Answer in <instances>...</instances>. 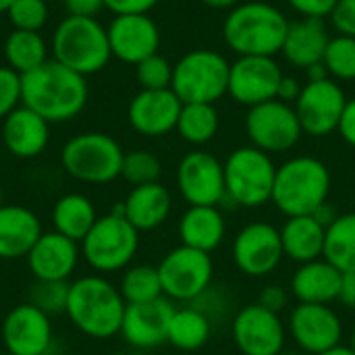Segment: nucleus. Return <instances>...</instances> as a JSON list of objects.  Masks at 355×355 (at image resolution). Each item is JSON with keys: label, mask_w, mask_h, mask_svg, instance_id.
<instances>
[{"label": "nucleus", "mask_w": 355, "mask_h": 355, "mask_svg": "<svg viewBox=\"0 0 355 355\" xmlns=\"http://www.w3.org/2000/svg\"><path fill=\"white\" fill-rule=\"evenodd\" d=\"M87 98L89 87L85 77L54 58L21 75V104L44 116L50 125L81 114Z\"/></svg>", "instance_id": "f257e3e1"}, {"label": "nucleus", "mask_w": 355, "mask_h": 355, "mask_svg": "<svg viewBox=\"0 0 355 355\" xmlns=\"http://www.w3.org/2000/svg\"><path fill=\"white\" fill-rule=\"evenodd\" d=\"M289 19L270 2H239L223 21V40L237 56L281 54Z\"/></svg>", "instance_id": "f03ea898"}, {"label": "nucleus", "mask_w": 355, "mask_h": 355, "mask_svg": "<svg viewBox=\"0 0 355 355\" xmlns=\"http://www.w3.org/2000/svg\"><path fill=\"white\" fill-rule=\"evenodd\" d=\"M125 300L108 279L87 275L69 285L64 314L73 327L89 339H112L121 333L125 316Z\"/></svg>", "instance_id": "7ed1b4c3"}, {"label": "nucleus", "mask_w": 355, "mask_h": 355, "mask_svg": "<svg viewBox=\"0 0 355 355\" xmlns=\"http://www.w3.org/2000/svg\"><path fill=\"white\" fill-rule=\"evenodd\" d=\"M331 187V171L320 158L293 156L277 166L270 202L287 218L308 216L329 202Z\"/></svg>", "instance_id": "20e7f679"}, {"label": "nucleus", "mask_w": 355, "mask_h": 355, "mask_svg": "<svg viewBox=\"0 0 355 355\" xmlns=\"http://www.w3.org/2000/svg\"><path fill=\"white\" fill-rule=\"evenodd\" d=\"M50 48L54 60L83 77L100 73L112 58L108 31L96 17L67 15L56 25Z\"/></svg>", "instance_id": "39448f33"}, {"label": "nucleus", "mask_w": 355, "mask_h": 355, "mask_svg": "<svg viewBox=\"0 0 355 355\" xmlns=\"http://www.w3.org/2000/svg\"><path fill=\"white\" fill-rule=\"evenodd\" d=\"M137 250L139 231L125 218L121 204H116L108 214L98 216L81 241L83 260L102 275L129 268Z\"/></svg>", "instance_id": "423d86ee"}, {"label": "nucleus", "mask_w": 355, "mask_h": 355, "mask_svg": "<svg viewBox=\"0 0 355 355\" xmlns=\"http://www.w3.org/2000/svg\"><path fill=\"white\" fill-rule=\"evenodd\" d=\"M227 200L239 208H260L270 202L277 164L272 156L254 148L241 146L223 162Z\"/></svg>", "instance_id": "0eeeda50"}, {"label": "nucleus", "mask_w": 355, "mask_h": 355, "mask_svg": "<svg viewBox=\"0 0 355 355\" xmlns=\"http://www.w3.org/2000/svg\"><path fill=\"white\" fill-rule=\"evenodd\" d=\"M123 158L121 144L100 131H85L71 137L60 152L64 173L89 185H106L119 179Z\"/></svg>", "instance_id": "6e6552de"}, {"label": "nucleus", "mask_w": 355, "mask_h": 355, "mask_svg": "<svg viewBox=\"0 0 355 355\" xmlns=\"http://www.w3.org/2000/svg\"><path fill=\"white\" fill-rule=\"evenodd\" d=\"M231 62L216 50L196 48L173 64L171 89L183 104H214L227 94Z\"/></svg>", "instance_id": "1a4fd4ad"}, {"label": "nucleus", "mask_w": 355, "mask_h": 355, "mask_svg": "<svg viewBox=\"0 0 355 355\" xmlns=\"http://www.w3.org/2000/svg\"><path fill=\"white\" fill-rule=\"evenodd\" d=\"M158 275L166 300L193 304L212 287L214 262L206 252L179 245L160 260Z\"/></svg>", "instance_id": "9d476101"}, {"label": "nucleus", "mask_w": 355, "mask_h": 355, "mask_svg": "<svg viewBox=\"0 0 355 355\" xmlns=\"http://www.w3.org/2000/svg\"><path fill=\"white\" fill-rule=\"evenodd\" d=\"M245 133L250 137V146L270 156L289 152L304 135L293 104L281 100H268L248 108Z\"/></svg>", "instance_id": "9b49d317"}, {"label": "nucleus", "mask_w": 355, "mask_h": 355, "mask_svg": "<svg viewBox=\"0 0 355 355\" xmlns=\"http://www.w3.org/2000/svg\"><path fill=\"white\" fill-rule=\"evenodd\" d=\"M347 106V96L335 79L306 81L293 108L304 135L327 137L339 129Z\"/></svg>", "instance_id": "f8f14e48"}, {"label": "nucleus", "mask_w": 355, "mask_h": 355, "mask_svg": "<svg viewBox=\"0 0 355 355\" xmlns=\"http://www.w3.org/2000/svg\"><path fill=\"white\" fill-rule=\"evenodd\" d=\"M231 258L245 277L262 279L272 275L285 258L281 231L266 220L245 225L231 243Z\"/></svg>", "instance_id": "ddd939ff"}, {"label": "nucleus", "mask_w": 355, "mask_h": 355, "mask_svg": "<svg viewBox=\"0 0 355 355\" xmlns=\"http://www.w3.org/2000/svg\"><path fill=\"white\" fill-rule=\"evenodd\" d=\"M231 337L241 355H279L285 352L287 324L260 304H248L233 316Z\"/></svg>", "instance_id": "4468645a"}, {"label": "nucleus", "mask_w": 355, "mask_h": 355, "mask_svg": "<svg viewBox=\"0 0 355 355\" xmlns=\"http://www.w3.org/2000/svg\"><path fill=\"white\" fill-rule=\"evenodd\" d=\"M177 189L189 206H220L227 200L223 162L206 152H187L177 166Z\"/></svg>", "instance_id": "2eb2a0df"}, {"label": "nucleus", "mask_w": 355, "mask_h": 355, "mask_svg": "<svg viewBox=\"0 0 355 355\" xmlns=\"http://www.w3.org/2000/svg\"><path fill=\"white\" fill-rule=\"evenodd\" d=\"M283 69L275 56H237L229 67L227 94L241 106H258L277 100Z\"/></svg>", "instance_id": "dca6fc26"}, {"label": "nucleus", "mask_w": 355, "mask_h": 355, "mask_svg": "<svg viewBox=\"0 0 355 355\" xmlns=\"http://www.w3.org/2000/svg\"><path fill=\"white\" fill-rule=\"evenodd\" d=\"M287 333L304 354L318 355L341 345L343 322L331 306L297 304L289 312Z\"/></svg>", "instance_id": "f3484780"}, {"label": "nucleus", "mask_w": 355, "mask_h": 355, "mask_svg": "<svg viewBox=\"0 0 355 355\" xmlns=\"http://www.w3.org/2000/svg\"><path fill=\"white\" fill-rule=\"evenodd\" d=\"M0 337L10 355H46L52 347V322L33 304H19L2 320Z\"/></svg>", "instance_id": "a211bd4d"}, {"label": "nucleus", "mask_w": 355, "mask_h": 355, "mask_svg": "<svg viewBox=\"0 0 355 355\" xmlns=\"http://www.w3.org/2000/svg\"><path fill=\"white\" fill-rule=\"evenodd\" d=\"M106 31L112 56L127 64H139L160 48V29L150 15H114Z\"/></svg>", "instance_id": "6ab92c4d"}, {"label": "nucleus", "mask_w": 355, "mask_h": 355, "mask_svg": "<svg viewBox=\"0 0 355 355\" xmlns=\"http://www.w3.org/2000/svg\"><path fill=\"white\" fill-rule=\"evenodd\" d=\"M183 102L168 89H139L127 108V119L133 131L144 137H162L177 129Z\"/></svg>", "instance_id": "aec40b11"}, {"label": "nucleus", "mask_w": 355, "mask_h": 355, "mask_svg": "<svg viewBox=\"0 0 355 355\" xmlns=\"http://www.w3.org/2000/svg\"><path fill=\"white\" fill-rule=\"evenodd\" d=\"M175 306L166 297H158L148 304H129L125 308L121 337L135 349H154L166 343L168 322Z\"/></svg>", "instance_id": "412c9836"}, {"label": "nucleus", "mask_w": 355, "mask_h": 355, "mask_svg": "<svg viewBox=\"0 0 355 355\" xmlns=\"http://www.w3.org/2000/svg\"><path fill=\"white\" fill-rule=\"evenodd\" d=\"M79 256L77 241L50 231L40 235L25 260L35 281H69L79 264Z\"/></svg>", "instance_id": "4be33fe9"}, {"label": "nucleus", "mask_w": 355, "mask_h": 355, "mask_svg": "<svg viewBox=\"0 0 355 355\" xmlns=\"http://www.w3.org/2000/svg\"><path fill=\"white\" fill-rule=\"evenodd\" d=\"M2 144L15 158H35L50 144V123L21 104L2 121Z\"/></svg>", "instance_id": "5701e85b"}, {"label": "nucleus", "mask_w": 355, "mask_h": 355, "mask_svg": "<svg viewBox=\"0 0 355 355\" xmlns=\"http://www.w3.org/2000/svg\"><path fill=\"white\" fill-rule=\"evenodd\" d=\"M42 223L35 212L21 204L0 206V260L27 258L42 235Z\"/></svg>", "instance_id": "b1692460"}, {"label": "nucleus", "mask_w": 355, "mask_h": 355, "mask_svg": "<svg viewBox=\"0 0 355 355\" xmlns=\"http://www.w3.org/2000/svg\"><path fill=\"white\" fill-rule=\"evenodd\" d=\"M329 42L331 35L322 19L302 17L300 21L289 23L281 54L291 67L306 71L312 64L322 62Z\"/></svg>", "instance_id": "393cba45"}, {"label": "nucleus", "mask_w": 355, "mask_h": 355, "mask_svg": "<svg viewBox=\"0 0 355 355\" xmlns=\"http://www.w3.org/2000/svg\"><path fill=\"white\" fill-rule=\"evenodd\" d=\"M341 275L343 272L327 258H318L297 266L291 277L289 291L297 300V304L331 306L339 297Z\"/></svg>", "instance_id": "a878e982"}, {"label": "nucleus", "mask_w": 355, "mask_h": 355, "mask_svg": "<svg viewBox=\"0 0 355 355\" xmlns=\"http://www.w3.org/2000/svg\"><path fill=\"white\" fill-rule=\"evenodd\" d=\"M125 218L139 231H154L162 227L173 210V196L171 191L160 183H148L133 187L125 202H121Z\"/></svg>", "instance_id": "bb28decb"}, {"label": "nucleus", "mask_w": 355, "mask_h": 355, "mask_svg": "<svg viewBox=\"0 0 355 355\" xmlns=\"http://www.w3.org/2000/svg\"><path fill=\"white\" fill-rule=\"evenodd\" d=\"M227 235V220L218 206H189L179 218L181 245L212 254Z\"/></svg>", "instance_id": "cd10ccee"}, {"label": "nucleus", "mask_w": 355, "mask_h": 355, "mask_svg": "<svg viewBox=\"0 0 355 355\" xmlns=\"http://www.w3.org/2000/svg\"><path fill=\"white\" fill-rule=\"evenodd\" d=\"M279 231L285 258L297 264H306L324 256L327 227L320 225L312 214L289 216Z\"/></svg>", "instance_id": "c85d7f7f"}, {"label": "nucleus", "mask_w": 355, "mask_h": 355, "mask_svg": "<svg viewBox=\"0 0 355 355\" xmlns=\"http://www.w3.org/2000/svg\"><path fill=\"white\" fill-rule=\"evenodd\" d=\"M96 220H98L96 206L83 193H67L58 198L52 208L54 231L77 243L83 241V237L89 233Z\"/></svg>", "instance_id": "c756f323"}, {"label": "nucleus", "mask_w": 355, "mask_h": 355, "mask_svg": "<svg viewBox=\"0 0 355 355\" xmlns=\"http://www.w3.org/2000/svg\"><path fill=\"white\" fill-rule=\"evenodd\" d=\"M212 335V320L196 306L175 308L166 343H171L179 352H198L202 349Z\"/></svg>", "instance_id": "7c9ffc66"}, {"label": "nucleus", "mask_w": 355, "mask_h": 355, "mask_svg": "<svg viewBox=\"0 0 355 355\" xmlns=\"http://www.w3.org/2000/svg\"><path fill=\"white\" fill-rule=\"evenodd\" d=\"M6 67L25 75L48 60V44L40 31L12 29L4 40Z\"/></svg>", "instance_id": "2f4dec72"}, {"label": "nucleus", "mask_w": 355, "mask_h": 355, "mask_svg": "<svg viewBox=\"0 0 355 355\" xmlns=\"http://www.w3.org/2000/svg\"><path fill=\"white\" fill-rule=\"evenodd\" d=\"M218 127H220V116L214 104L191 102V104H183L175 131L181 135L183 141L191 146H206L216 137Z\"/></svg>", "instance_id": "473e14b6"}, {"label": "nucleus", "mask_w": 355, "mask_h": 355, "mask_svg": "<svg viewBox=\"0 0 355 355\" xmlns=\"http://www.w3.org/2000/svg\"><path fill=\"white\" fill-rule=\"evenodd\" d=\"M341 272L355 270V212L339 214L327 227L324 256Z\"/></svg>", "instance_id": "72a5a7b5"}, {"label": "nucleus", "mask_w": 355, "mask_h": 355, "mask_svg": "<svg viewBox=\"0 0 355 355\" xmlns=\"http://www.w3.org/2000/svg\"><path fill=\"white\" fill-rule=\"evenodd\" d=\"M119 291L127 306L129 304H148L158 297H164L158 266L137 264V266L125 268Z\"/></svg>", "instance_id": "f704fd0d"}, {"label": "nucleus", "mask_w": 355, "mask_h": 355, "mask_svg": "<svg viewBox=\"0 0 355 355\" xmlns=\"http://www.w3.org/2000/svg\"><path fill=\"white\" fill-rule=\"evenodd\" d=\"M322 64L331 79L339 81H355V37L335 35L331 37Z\"/></svg>", "instance_id": "c9c22d12"}, {"label": "nucleus", "mask_w": 355, "mask_h": 355, "mask_svg": "<svg viewBox=\"0 0 355 355\" xmlns=\"http://www.w3.org/2000/svg\"><path fill=\"white\" fill-rule=\"evenodd\" d=\"M160 175H162V162L158 160L156 154H152L148 150H133V152L125 154L121 177L131 187L156 183L160 179Z\"/></svg>", "instance_id": "e433bc0d"}, {"label": "nucleus", "mask_w": 355, "mask_h": 355, "mask_svg": "<svg viewBox=\"0 0 355 355\" xmlns=\"http://www.w3.org/2000/svg\"><path fill=\"white\" fill-rule=\"evenodd\" d=\"M69 285V281H35L29 287V304H33L48 316L62 314L67 310Z\"/></svg>", "instance_id": "4c0bfd02"}, {"label": "nucleus", "mask_w": 355, "mask_h": 355, "mask_svg": "<svg viewBox=\"0 0 355 355\" xmlns=\"http://www.w3.org/2000/svg\"><path fill=\"white\" fill-rule=\"evenodd\" d=\"M48 15L46 0H15L6 10L12 29L25 31H40L48 23Z\"/></svg>", "instance_id": "58836bf2"}, {"label": "nucleus", "mask_w": 355, "mask_h": 355, "mask_svg": "<svg viewBox=\"0 0 355 355\" xmlns=\"http://www.w3.org/2000/svg\"><path fill=\"white\" fill-rule=\"evenodd\" d=\"M135 77L141 89H168L173 83V64L156 52L135 64Z\"/></svg>", "instance_id": "ea45409f"}, {"label": "nucleus", "mask_w": 355, "mask_h": 355, "mask_svg": "<svg viewBox=\"0 0 355 355\" xmlns=\"http://www.w3.org/2000/svg\"><path fill=\"white\" fill-rule=\"evenodd\" d=\"M21 106V75L10 67H0V121Z\"/></svg>", "instance_id": "a19ab883"}, {"label": "nucleus", "mask_w": 355, "mask_h": 355, "mask_svg": "<svg viewBox=\"0 0 355 355\" xmlns=\"http://www.w3.org/2000/svg\"><path fill=\"white\" fill-rule=\"evenodd\" d=\"M329 21L337 35L355 37V0H339L329 15Z\"/></svg>", "instance_id": "79ce46f5"}, {"label": "nucleus", "mask_w": 355, "mask_h": 355, "mask_svg": "<svg viewBox=\"0 0 355 355\" xmlns=\"http://www.w3.org/2000/svg\"><path fill=\"white\" fill-rule=\"evenodd\" d=\"M339 0H287V4L308 19H327Z\"/></svg>", "instance_id": "37998d69"}, {"label": "nucleus", "mask_w": 355, "mask_h": 355, "mask_svg": "<svg viewBox=\"0 0 355 355\" xmlns=\"http://www.w3.org/2000/svg\"><path fill=\"white\" fill-rule=\"evenodd\" d=\"M256 304H260L262 308H266V310H270L275 314H281L289 304V291L279 283H270L260 291Z\"/></svg>", "instance_id": "c03bdc74"}, {"label": "nucleus", "mask_w": 355, "mask_h": 355, "mask_svg": "<svg viewBox=\"0 0 355 355\" xmlns=\"http://www.w3.org/2000/svg\"><path fill=\"white\" fill-rule=\"evenodd\" d=\"M160 0H104V8L114 15H148Z\"/></svg>", "instance_id": "a18cd8bd"}, {"label": "nucleus", "mask_w": 355, "mask_h": 355, "mask_svg": "<svg viewBox=\"0 0 355 355\" xmlns=\"http://www.w3.org/2000/svg\"><path fill=\"white\" fill-rule=\"evenodd\" d=\"M62 4L75 17H96L104 8V0H62Z\"/></svg>", "instance_id": "49530a36"}, {"label": "nucleus", "mask_w": 355, "mask_h": 355, "mask_svg": "<svg viewBox=\"0 0 355 355\" xmlns=\"http://www.w3.org/2000/svg\"><path fill=\"white\" fill-rule=\"evenodd\" d=\"M337 131L341 133L343 141L355 150V98L347 100V106H345V112L341 116V123H339Z\"/></svg>", "instance_id": "de8ad7c7"}, {"label": "nucleus", "mask_w": 355, "mask_h": 355, "mask_svg": "<svg viewBox=\"0 0 355 355\" xmlns=\"http://www.w3.org/2000/svg\"><path fill=\"white\" fill-rule=\"evenodd\" d=\"M302 83L291 77V75H283L281 83H279V89H277V100L281 102H287V104H295V100L300 98L302 94Z\"/></svg>", "instance_id": "09e8293b"}, {"label": "nucleus", "mask_w": 355, "mask_h": 355, "mask_svg": "<svg viewBox=\"0 0 355 355\" xmlns=\"http://www.w3.org/2000/svg\"><path fill=\"white\" fill-rule=\"evenodd\" d=\"M337 302L347 310H355V270L341 275V289Z\"/></svg>", "instance_id": "8fccbe9b"}, {"label": "nucleus", "mask_w": 355, "mask_h": 355, "mask_svg": "<svg viewBox=\"0 0 355 355\" xmlns=\"http://www.w3.org/2000/svg\"><path fill=\"white\" fill-rule=\"evenodd\" d=\"M312 216H314V218H316L320 225L329 227V225H331V223H333V220L339 216V212L333 208V204H329V202H327V204H324V206H320V208H318V210H316Z\"/></svg>", "instance_id": "3c124183"}, {"label": "nucleus", "mask_w": 355, "mask_h": 355, "mask_svg": "<svg viewBox=\"0 0 355 355\" xmlns=\"http://www.w3.org/2000/svg\"><path fill=\"white\" fill-rule=\"evenodd\" d=\"M202 4L214 8V10H231L233 6H237L241 0H200Z\"/></svg>", "instance_id": "603ef678"}, {"label": "nucleus", "mask_w": 355, "mask_h": 355, "mask_svg": "<svg viewBox=\"0 0 355 355\" xmlns=\"http://www.w3.org/2000/svg\"><path fill=\"white\" fill-rule=\"evenodd\" d=\"M318 355H355L354 352H352V347L349 345H337V347H331V349H327V352H322V354Z\"/></svg>", "instance_id": "864d4df0"}, {"label": "nucleus", "mask_w": 355, "mask_h": 355, "mask_svg": "<svg viewBox=\"0 0 355 355\" xmlns=\"http://www.w3.org/2000/svg\"><path fill=\"white\" fill-rule=\"evenodd\" d=\"M12 2H15V0H0V15H6V10L10 8Z\"/></svg>", "instance_id": "5fc2aeb1"}, {"label": "nucleus", "mask_w": 355, "mask_h": 355, "mask_svg": "<svg viewBox=\"0 0 355 355\" xmlns=\"http://www.w3.org/2000/svg\"><path fill=\"white\" fill-rule=\"evenodd\" d=\"M349 347H352V352L355 354V327L354 331H352V337H349Z\"/></svg>", "instance_id": "6e6d98bb"}, {"label": "nucleus", "mask_w": 355, "mask_h": 355, "mask_svg": "<svg viewBox=\"0 0 355 355\" xmlns=\"http://www.w3.org/2000/svg\"><path fill=\"white\" fill-rule=\"evenodd\" d=\"M110 355H133V354H127V352H116V354H110Z\"/></svg>", "instance_id": "4d7b16f0"}, {"label": "nucleus", "mask_w": 355, "mask_h": 355, "mask_svg": "<svg viewBox=\"0 0 355 355\" xmlns=\"http://www.w3.org/2000/svg\"><path fill=\"white\" fill-rule=\"evenodd\" d=\"M0 206H2V185H0Z\"/></svg>", "instance_id": "13d9d810"}, {"label": "nucleus", "mask_w": 355, "mask_h": 355, "mask_svg": "<svg viewBox=\"0 0 355 355\" xmlns=\"http://www.w3.org/2000/svg\"><path fill=\"white\" fill-rule=\"evenodd\" d=\"M279 355H300V354H289V352H283V354H279Z\"/></svg>", "instance_id": "bf43d9fd"}, {"label": "nucleus", "mask_w": 355, "mask_h": 355, "mask_svg": "<svg viewBox=\"0 0 355 355\" xmlns=\"http://www.w3.org/2000/svg\"><path fill=\"white\" fill-rule=\"evenodd\" d=\"M46 355H52V354H46Z\"/></svg>", "instance_id": "052dcab7"}, {"label": "nucleus", "mask_w": 355, "mask_h": 355, "mask_svg": "<svg viewBox=\"0 0 355 355\" xmlns=\"http://www.w3.org/2000/svg\"><path fill=\"white\" fill-rule=\"evenodd\" d=\"M6 355H10V354H6Z\"/></svg>", "instance_id": "680f3d73"}]
</instances>
